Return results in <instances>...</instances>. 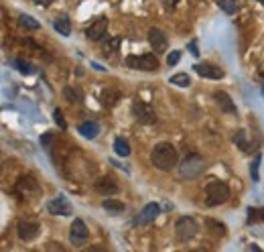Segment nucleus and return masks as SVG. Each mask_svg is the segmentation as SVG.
Returning <instances> with one entry per match:
<instances>
[{
	"label": "nucleus",
	"mask_w": 264,
	"mask_h": 252,
	"mask_svg": "<svg viewBox=\"0 0 264 252\" xmlns=\"http://www.w3.org/2000/svg\"><path fill=\"white\" fill-rule=\"evenodd\" d=\"M179 161V155H177V149L171 144V142H159L152 146L150 151V163L157 167L161 171H171L175 165Z\"/></svg>",
	"instance_id": "obj_1"
},
{
	"label": "nucleus",
	"mask_w": 264,
	"mask_h": 252,
	"mask_svg": "<svg viewBox=\"0 0 264 252\" xmlns=\"http://www.w3.org/2000/svg\"><path fill=\"white\" fill-rule=\"evenodd\" d=\"M203 169H205V159L197 153H191L181 161L179 175H181V179H195L203 173Z\"/></svg>",
	"instance_id": "obj_2"
},
{
	"label": "nucleus",
	"mask_w": 264,
	"mask_h": 252,
	"mask_svg": "<svg viewBox=\"0 0 264 252\" xmlns=\"http://www.w3.org/2000/svg\"><path fill=\"white\" fill-rule=\"evenodd\" d=\"M203 193H205V203L215 207V205H222L230 199V187L224 181H209L205 185Z\"/></svg>",
	"instance_id": "obj_3"
},
{
	"label": "nucleus",
	"mask_w": 264,
	"mask_h": 252,
	"mask_svg": "<svg viewBox=\"0 0 264 252\" xmlns=\"http://www.w3.org/2000/svg\"><path fill=\"white\" fill-rule=\"evenodd\" d=\"M199 232V224L195 222V218L191 216H183L175 222V236H177L179 242H189L197 236Z\"/></svg>",
	"instance_id": "obj_4"
},
{
	"label": "nucleus",
	"mask_w": 264,
	"mask_h": 252,
	"mask_svg": "<svg viewBox=\"0 0 264 252\" xmlns=\"http://www.w3.org/2000/svg\"><path fill=\"white\" fill-rule=\"evenodd\" d=\"M126 65L132 69H142V71H157L159 69V57L157 53H142V55H128Z\"/></svg>",
	"instance_id": "obj_5"
},
{
	"label": "nucleus",
	"mask_w": 264,
	"mask_h": 252,
	"mask_svg": "<svg viewBox=\"0 0 264 252\" xmlns=\"http://www.w3.org/2000/svg\"><path fill=\"white\" fill-rule=\"evenodd\" d=\"M132 114L136 116V120H138L140 124H146V126L157 122V112L152 110L150 104L142 102L140 98H136L134 102H132Z\"/></svg>",
	"instance_id": "obj_6"
},
{
	"label": "nucleus",
	"mask_w": 264,
	"mask_h": 252,
	"mask_svg": "<svg viewBox=\"0 0 264 252\" xmlns=\"http://www.w3.org/2000/svg\"><path fill=\"white\" fill-rule=\"evenodd\" d=\"M69 240L75 248H81L87 244V240H90V230H87V226L83 224V220H79V218L73 220L71 230H69Z\"/></svg>",
	"instance_id": "obj_7"
},
{
	"label": "nucleus",
	"mask_w": 264,
	"mask_h": 252,
	"mask_svg": "<svg viewBox=\"0 0 264 252\" xmlns=\"http://www.w3.org/2000/svg\"><path fill=\"white\" fill-rule=\"evenodd\" d=\"M41 232V226L37 220H18L16 224V234L23 242H33Z\"/></svg>",
	"instance_id": "obj_8"
},
{
	"label": "nucleus",
	"mask_w": 264,
	"mask_h": 252,
	"mask_svg": "<svg viewBox=\"0 0 264 252\" xmlns=\"http://www.w3.org/2000/svg\"><path fill=\"white\" fill-rule=\"evenodd\" d=\"M148 43H150L152 51H155L157 55H161L169 49V39L161 29H150L148 31Z\"/></svg>",
	"instance_id": "obj_9"
},
{
	"label": "nucleus",
	"mask_w": 264,
	"mask_h": 252,
	"mask_svg": "<svg viewBox=\"0 0 264 252\" xmlns=\"http://www.w3.org/2000/svg\"><path fill=\"white\" fill-rule=\"evenodd\" d=\"M159 212H161V205H159L157 201H150V203H146V205L140 209V214L136 216V220H134V226H146V224H150L152 220H157Z\"/></svg>",
	"instance_id": "obj_10"
},
{
	"label": "nucleus",
	"mask_w": 264,
	"mask_h": 252,
	"mask_svg": "<svg viewBox=\"0 0 264 252\" xmlns=\"http://www.w3.org/2000/svg\"><path fill=\"white\" fill-rule=\"evenodd\" d=\"M193 71L195 73H199L201 77L205 79H224V69L222 67H217L213 65V63H195L193 65Z\"/></svg>",
	"instance_id": "obj_11"
},
{
	"label": "nucleus",
	"mask_w": 264,
	"mask_h": 252,
	"mask_svg": "<svg viewBox=\"0 0 264 252\" xmlns=\"http://www.w3.org/2000/svg\"><path fill=\"white\" fill-rule=\"evenodd\" d=\"M106 31H108V18L106 16H98L96 20H92V25L85 29V37L90 41H102Z\"/></svg>",
	"instance_id": "obj_12"
},
{
	"label": "nucleus",
	"mask_w": 264,
	"mask_h": 252,
	"mask_svg": "<svg viewBox=\"0 0 264 252\" xmlns=\"http://www.w3.org/2000/svg\"><path fill=\"white\" fill-rule=\"evenodd\" d=\"M47 209H49V214H53V216H71V203L63 195L53 197L47 203Z\"/></svg>",
	"instance_id": "obj_13"
},
{
	"label": "nucleus",
	"mask_w": 264,
	"mask_h": 252,
	"mask_svg": "<svg viewBox=\"0 0 264 252\" xmlns=\"http://www.w3.org/2000/svg\"><path fill=\"white\" fill-rule=\"evenodd\" d=\"M94 187H96V191L98 193H102V195H116L118 191H120V187H118V183H116V179L114 177H100L96 183H94Z\"/></svg>",
	"instance_id": "obj_14"
},
{
	"label": "nucleus",
	"mask_w": 264,
	"mask_h": 252,
	"mask_svg": "<svg viewBox=\"0 0 264 252\" xmlns=\"http://www.w3.org/2000/svg\"><path fill=\"white\" fill-rule=\"evenodd\" d=\"M16 191L23 193V195H27V197L37 195V193H39V183H37V179L31 177V175L20 177V179L16 181Z\"/></svg>",
	"instance_id": "obj_15"
},
{
	"label": "nucleus",
	"mask_w": 264,
	"mask_h": 252,
	"mask_svg": "<svg viewBox=\"0 0 264 252\" xmlns=\"http://www.w3.org/2000/svg\"><path fill=\"white\" fill-rule=\"evenodd\" d=\"M215 102L222 106V110L224 112H228V114H236L238 110H236V106H234V102H232V98L226 94V92H215Z\"/></svg>",
	"instance_id": "obj_16"
},
{
	"label": "nucleus",
	"mask_w": 264,
	"mask_h": 252,
	"mask_svg": "<svg viewBox=\"0 0 264 252\" xmlns=\"http://www.w3.org/2000/svg\"><path fill=\"white\" fill-rule=\"evenodd\" d=\"M118 98H120V94H118L114 88H106V90L102 92V96H100V102H102L104 108H112L114 104L118 102Z\"/></svg>",
	"instance_id": "obj_17"
},
{
	"label": "nucleus",
	"mask_w": 264,
	"mask_h": 252,
	"mask_svg": "<svg viewBox=\"0 0 264 252\" xmlns=\"http://www.w3.org/2000/svg\"><path fill=\"white\" fill-rule=\"evenodd\" d=\"M79 134L81 136H85V138H96L98 136V132H100V126H98V122H92V120H87V122H83V124H79Z\"/></svg>",
	"instance_id": "obj_18"
},
{
	"label": "nucleus",
	"mask_w": 264,
	"mask_h": 252,
	"mask_svg": "<svg viewBox=\"0 0 264 252\" xmlns=\"http://www.w3.org/2000/svg\"><path fill=\"white\" fill-rule=\"evenodd\" d=\"M53 27H55V31H57L59 35H63V37H69V35H71V25H69V18H67V16H57L55 23H53Z\"/></svg>",
	"instance_id": "obj_19"
},
{
	"label": "nucleus",
	"mask_w": 264,
	"mask_h": 252,
	"mask_svg": "<svg viewBox=\"0 0 264 252\" xmlns=\"http://www.w3.org/2000/svg\"><path fill=\"white\" fill-rule=\"evenodd\" d=\"M234 142H236L244 153H250V151H252V144H250V138H248L246 130H238V132L234 134Z\"/></svg>",
	"instance_id": "obj_20"
},
{
	"label": "nucleus",
	"mask_w": 264,
	"mask_h": 252,
	"mask_svg": "<svg viewBox=\"0 0 264 252\" xmlns=\"http://www.w3.org/2000/svg\"><path fill=\"white\" fill-rule=\"evenodd\" d=\"M104 209H106V212H112V214H120V212H124V209H126V205H124V201H118V199H106L104 203Z\"/></svg>",
	"instance_id": "obj_21"
},
{
	"label": "nucleus",
	"mask_w": 264,
	"mask_h": 252,
	"mask_svg": "<svg viewBox=\"0 0 264 252\" xmlns=\"http://www.w3.org/2000/svg\"><path fill=\"white\" fill-rule=\"evenodd\" d=\"M215 2L226 14H234L240 8V0H215Z\"/></svg>",
	"instance_id": "obj_22"
},
{
	"label": "nucleus",
	"mask_w": 264,
	"mask_h": 252,
	"mask_svg": "<svg viewBox=\"0 0 264 252\" xmlns=\"http://www.w3.org/2000/svg\"><path fill=\"white\" fill-rule=\"evenodd\" d=\"M114 151H116V155H120V157H128V155H130V144H128V140L122 138V136H118V138L114 140Z\"/></svg>",
	"instance_id": "obj_23"
},
{
	"label": "nucleus",
	"mask_w": 264,
	"mask_h": 252,
	"mask_svg": "<svg viewBox=\"0 0 264 252\" xmlns=\"http://www.w3.org/2000/svg\"><path fill=\"white\" fill-rule=\"evenodd\" d=\"M63 96L67 98L71 104H75V102H81V100H83V94H81V90H79V88H71V86L63 88Z\"/></svg>",
	"instance_id": "obj_24"
},
{
	"label": "nucleus",
	"mask_w": 264,
	"mask_h": 252,
	"mask_svg": "<svg viewBox=\"0 0 264 252\" xmlns=\"http://www.w3.org/2000/svg\"><path fill=\"white\" fill-rule=\"evenodd\" d=\"M18 25L25 27V29H29V31H37V29L41 27L39 20H35V18L29 16V14H20V16H18Z\"/></svg>",
	"instance_id": "obj_25"
},
{
	"label": "nucleus",
	"mask_w": 264,
	"mask_h": 252,
	"mask_svg": "<svg viewBox=\"0 0 264 252\" xmlns=\"http://www.w3.org/2000/svg\"><path fill=\"white\" fill-rule=\"evenodd\" d=\"M264 222V207H250L248 209V224Z\"/></svg>",
	"instance_id": "obj_26"
},
{
	"label": "nucleus",
	"mask_w": 264,
	"mask_h": 252,
	"mask_svg": "<svg viewBox=\"0 0 264 252\" xmlns=\"http://www.w3.org/2000/svg\"><path fill=\"white\" fill-rule=\"evenodd\" d=\"M169 83H173V86H179V88H189L191 79H189V73H177V75H173L169 79Z\"/></svg>",
	"instance_id": "obj_27"
},
{
	"label": "nucleus",
	"mask_w": 264,
	"mask_h": 252,
	"mask_svg": "<svg viewBox=\"0 0 264 252\" xmlns=\"http://www.w3.org/2000/svg\"><path fill=\"white\" fill-rule=\"evenodd\" d=\"M12 65H14L18 71H23L25 75H29V73L33 71V65H31L29 61H25V59H14V61H12Z\"/></svg>",
	"instance_id": "obj_28"
},
{
	"label": "nucleus",
	"mask_w": 264,
	"mask_h": 252,
	"mask_svg": "<svg viewBox=\"0 0 264 252\" xmlns=\"http://www.w3.org/2000/svg\"><path fill=\"white\" fill-rule=\"evenodd\" d=\"M258 167H260V155H254V161L250 165V177H252V181H258Z\"/></svg>",
	"instance_id": "obj_29"
},
{
	"label": "nucleus",
	"mask_w": 264,
	"mask_h": 252,
	"mask_svg": "<svg viewBox=\"0 0 264 252\" xmlns=\"http://www.w3.org/2000/svg\"><path fill=\"white\" fill-rule=\"evenodd\" d=\"M53 118H55V122L59 124V128H63V130L67 128V122H65V118H63V112H61L59 108H57V110L53 112Z\"/></svg>",
	"instance_id": "obj_30"
},
{
	"label": "nucleus",
	"mask_w": 264,
	"mask_h": 252,
	"mask_svg": "<svg viewBox=\"0 0 264 252\" xmlns=\"http://www.w3.org/2000/svg\"><path fill=\"white\" fill-rule=\"evenodd\" d=\"M181 61V51H173V53H169V57H167V63L173 67V65H177V63Z\"/></svg>",
	"instance_id": "obj_31"
},
{
	"label": "nucleus",
	"mask_w": 264,
	"mask_h": 252,
	"mask_svg": "<svg viewBox=\"0 0 264 252\" xmlns=\"http://www.w3.org/2000/svg\"><path fill=\"white\" fill-rule=\"evenodd\" d=\"M51 142H53V134H51V132H47L45 136H41V144H43V146H45V149H47V151L51 149Z\"/></svg>",
	"instance_id": "obj_32"
},
{
	"label": "nucleus",
	"mask_w": 264,
	"mask_h": 252,
	"mask_svg": "<svg viewBox=\"0 0 264 252\" xmlns=\"http://www.w3.org/2000/svg\"><path fill=\"white\" fill-rule=\"evenodd\" d=\"M161 2H163L167 8H175V4H177L179 0H161Z\"/></svg>",
	"instance_id": "obj_33"
},
{
	"label": "nucleus",
	"mask_w": 264,
	"mask_h": 252,
	"mask_svg": "<svg viewBox=\"0 0 264 252\" xmlns=\"http://www.w3.org/2000/svg\"><path fill=\"white\" fill-rule=\"evenodd\" d=\"M35 2H37V4H43V6H47V4L53 2V0H35Z\"/></svg>",
	"instance_id": "obj_34"
},
{
	"label": "nucleus",
	"mask_w": 264,
	"mask_h": 252,
	"mask_svg": "<svg viewBox=\"0 0 264 252\" xmlns=\"http://www.w3.org/2000/svg\"><path fill=\"white\" fill-rule=\"evenodd\" d=\"M191 51L197 55V45H195V41H193V43H191Z\"/></svg>",
	"instance_id": "obj_35"
},
{
	"label": "nucleus",
	"mask_w": 264,
	"mask_h": 252,
	"mask_svg": "<svg viewBox=\"0 0 264 252\" xmlns=\"http://www.w3.org/2000/svg\"><path fill=\"white\" fill-rule=\"evenodd\" d=\"M260 75L264 77V63H262V65H260Z\"/></svg>",
	"instance_id": "obj_36"
},
{
	"label": "nucleus",
	"mask_w": 264,
	"mask_h": 252,
	"mask_svg": "<svg viewBox=\"0 0 264 252\" xmlns=\"http://www.w3.org/2000/svg\"><path fill=\"white\" fill-rule=\"evenodd\" d=\"M260 2H262V4H264V0H260Z\"/></svg>",
	"instance_id": "obj_37"
}]
</instances>
